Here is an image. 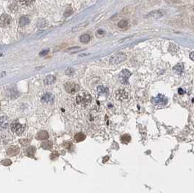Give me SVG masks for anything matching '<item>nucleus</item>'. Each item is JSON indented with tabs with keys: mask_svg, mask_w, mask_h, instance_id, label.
<instances>
[{
	"mask_svg": "<svg viewBox=\"0 0 194 193\" xmlns=\"http://www.w3.org/2000/svg\"><path fill=\"white\" fill-rule=\"evenodd\" d=\"M92 96L87 92H82L76 96V103L82 106H86L90 104Z\"/></svg>",
	"mask_w": 194,
	"mask_h": 193,
	"instance_id": "nucleus-1",
	"label": "nucleus"
},
{
	"mask_svg": "<svg viewBox=\"0 0 194 193\" xmlns=\"http://www.w3.org/2000/svg\"><path fill=\"white\" fill-rule=\"evenodd\" d=\"M47 53H48V51H43L42 52H41L40 53V55L41 56H42V55H44V54H47Z\"/></svg>",
	"mask_w": 194,
	"mask_h": 193,
	"instance_id": "nucleus-28",
	"label": "nucleus"
},
{
	"mask_svg": "<svg viewBox=\"0 0 194 193\" xmlns=\"http://www.w3.org/2000/svg\"><path fill=\"white\" fill-rule=\"evenodd\" d=\"M11 129L18 135H20L24 131V126L20 124L18 121H14L12 124H11Z\"/></svg>",
	"mask_w": 194,
	"mask_h": 193,
	"instance_id": "nucleus-4",
	"label": "nucleus"
},
{
	"mask_svg": "<svg viewBox=\"0 0 194 193\" xmlns=\"http://www.w3.org/2000/svg\"><path fill=\"white\" fill-rule=\"evenodd\" d=\"M5 73L4 72V73H0V77H2V76H3L4 75H5Z\"/></svg>",
	"mask_w": 194,
	"mask_h": 193,
	"instance_id": "nucleus-31",
	"label": "nucleus"
},
{
	"mask_svg": "<svg viewBox=\"0 0 194 193\" xmlns=\"http://www.w3.org/2000/svg\"><path fill=\"white\" fill-rule=\"evenodd\" d=\"M2 163L4 166H10V164H12V161L10 160H9V159H6V160H2Z\"/></svg>",
	"mask_w": 194,
	"mask_h": 193,
	"instance_id": "nucleus-25",
	"label": "nucleus"
},
{
	"mask_svg": "<svg viewBox=\"0 0 194 193\" xmlns=\"http://www.w3.org/2000/svg\"><path fill=\"white\" fill-rule=\"evenodd\" d=\"M191 59L192 60H193V52H191Z\"/></svg>",
	"mask_w": 194,
	"mask_h": 193,
	"instance_id": "nucleus-29",
	"label": "nucleus"
},
{
	"mask_svg": "<svg viewBox=\"0 0 194 193\" xmlns=\"http://www.w3.org/2000/svg\"><path fill=\"white\" fill-rule=\"evenodd\" d=\"M35 152H36V148L34 147H30L26 150V153H27L28 156H29V157H33Z\"/></svg>",
	"mask_w": 194,
	"mask_h": 193,
	"instance_id": "nucleus-21",
	"label": "nucleus"
},
{
	"mask_svg": "<svg viewBox=\"0 0 194 193\" xmlns=\"http://www.w3.org/2000/svg\"><path fill=\"white\" fill-rule=\"evenodd\" d=\"M20 152V150L16 146H10L7 150V154L9 156H15Z\"/></svg>",
	"mask_w": 194,
	"mask_h": 193,
	"instance_id": "nucleus-10",
	"label": "nucleus"
},
{
	"mask_svg": "<svg viewBox=\"0 0 194 193\" xmlns=\"http://www.w3.org/2000/svg\"><path fill=\"white\" fill-rule=\"evenodd\" d=\"M74 71L73 68H68L66 71H65V73L68 75H71L72 74H74Z\"/></svg>",
	"mask_w": 194,
	"mask_h": 193,
	"instance_id": "nucleus-26",
	"label": "nucleus"
},
{
	"mask_svg": "<svg viewBox=\"0 0 194 193\" xmlns=\"http://www.w3.org/2000/svg\"><path fill=\"white\" fill-rule=\"evenodd\" d=\"M131 73L128 70L125 69L123 70L121 73L118 75V79H119L120 82L123 84H126L128 82V79H129V77L130 76Z\"/></svg>",
	"mask_w": 194,
	"mask_h": 193,
	"instance_id": "nucleus-5",
	"label": "nucleus"
},
{
	"mask_svg": "<svg viewBox=\"0 0 194 193\" xmlns=\"http://www.w3.org/2000/svg\"><path fill=\"white\" fill-rule=\"evenodd\" d=\"M8 126V121L6 117H0V128H7Z\"/></svg>",
	"mask_w": 194,
	"mask_h": 193,
	"instance_id": "nucleus-13",
	"label": "nucleus"
},
{
	"mask_svg": "<svg viewBox=\"0 0 194 193\" xmlns=\"http://www.w3.org/2000/svg\"><path fill=\"white\" fill-rule=\"evenodd\" d=\"M55 100V96L51 93H45L42 96V101L46 104H52Z\"/></svg>",
	"mask_w": 194,
	"mask_h": 193,
	"instance_id": "nucleus-8",
	"label": "nucleus"
},
{
	"mask_svg": "<svg viewBox=\"0 0 194 193\" xmlns=\"http://www.w3.org/2000/svg\"><path fill=\"white\" fill-rule=\"evenodd\" d=\"M42 147L44 149L50 150L52 147V142L51 141H44L42 143Z\"/></svg>",
	"mask_w": 194,
	"mask_h": 193,
	"instance_id": "nucleus-17",
	"label": "nucleus"
},
{
	"mask_svg": "<svg viewBox=\"0 0 194 193\" xmlns=\"http://www.w3.org/2000/svg\"><path fill=\"white\" fill-rule=\"evenodd\" d=\"M118 27L121 29H127L128 27V21L126 20H121L119 23H118Z\"/></svg>",
	"mask_w": 194,
	"mask_h": 193,
	"instance_id": "nucleus-19",
	"label": "nucleus"
},
{
	"mask_svg": "<svg viewBox=\"0 0 194 193\" xmlns=\"http://www.w3.org/2000/svg\"><path fill=\"white\" fill-rule=\"evenodd\" d=\"M55 81V77L52 75H50L47 76L45 79H44V84L47 85L52 84Z\"/></svg>",
	"mask_w": 194,
	"mask_h": 193,
	"instance_id": "nucleus-14",
	"label": "nucleus"
},
{
	"mask_svg": "<svg viewBox=\"0 0 194 193\" xmlns=\"http://www.w3.org/2000/svg\"><path fill=\"white\" fill-rule=\"evenodd\" d=\"M179 94H183V91H182V89H179Z\"/></svg>",
	"mask_w": 194,
	"mask_h": 193,
	"instance_id": "nucleus-30",
	"label": "nucleus"
},
{
	"mask_svg": "<svg viewBox=\"0 0 194 193\" xmlns=\"http://www.w3.org/2000/svg\"><path fill=\"white\" fill-rule=\"evenodd\" d=\"M125 60H126V55L125 54H122V53H119V54H116L112 56L111 57L110 61L113 64H119L124 62Z\"/></svg>",
	"mask_w": 194,
	"mask_h": 193,
	"instance_id": "nucleus-7",
	"label": "nucleus"
},
{
	"mask_svg": "<svg viewBox=\"0 0 194 193\" xmlns=\"http://www.w3.org/2000/svg\"><path fill=\"white\" fill-rule=\"evenodd\" d=\"M115 96L118 100H125L128 98V93L124 89H119L116 92Z\"/></svg>",
	"mask_w": 194,
	"mask_h": 193,
	"instance_id": "nucleus-9",
	"label": "nucleus"
},
{
	"mask_svg": "<svg viewBox=\"0 0 194 193\" xmlns=\"http://www.w3.org/2000/svg\"><path fill=\"white\" fill-rule=\"evenodd\" d=\"M97 91H98V92H100V93H105V92H106L107 89L106 87H104V86H100L97 87Z\"/></svg>",
	"mask_w": 194,
	"mask_h": 193,
	"instance_id": "nucleus-24",
	"label": "nucleus"
},
{
	"mask_svg": "<svg viewBox=\"0 0 194 193\" xmlns=\"http://www.w3.org/2000/svg\"><path fill=\"white\" fill-rule=\"evenodd\" d=\"M183 68H184L183 65L181 63H179L174 67V71H175V72L178 73H181L183 71Z\"/></svg>",
	"mask_w": 194,
	"mask_h": 193,
	"instance_id": "nucleus-20",
	"label": "nucleus"
},
{
	"mask_svg": "<svg viewBox=\"0 0 194 193\" xmlns=\"http://www.w3.org/2000/svg\"><path fill=\"white\" fill-rule=\"evenodd\" d=\"M178 46L177 44H171L169 45V50L171 52H176L178 51Z\"/></svg>",
	"mask_w": 194,
	"mask_h": 193,
	"instance_id": "nucleus-23",
	"label": "nucleus"
},
{
	"mask_svg": "<svg viewBox=\"0 0 194 193\" xmlns=\"http://www.w3.org/2000/svg\"><path fill=\"white\" fill-rule=\"evenodd\" d=\"M86 138V136H85V134L82 132H79L77 134H76V135L74 136V139L76 142H80L84 141Z\"/></svg>",
	"mask_w": 194,
	"mask_h": 193,
	"instance_id": "nucleus-12",
	"label": "nucleus"
},
{
	"mask_svg": "<svg viewBox=\"0 0 194 193\" xmlns=\"http://www.w3.org/2000/svg\"><path fill=\"white\" fill-rule=\"evenodd\" d=\"M36 138L38 140H45L49 138V134L46 131H40L37 134Z\"/></svg>",
	"mask_w": 194,
	"mask_h": 193,
	"instance_id": "nucleus-11",
	"label": "nucleus"
},
{
	"mask_svg": "<svg viewBox=\"0 0 194 193\" xmlns=\"http://www.w3.org/2000/svg\"><path fill=\"white\" fill-rule=\"evenodd\" d=\"M12 22V18L9 15L4 14L0 17V26L2 28H6L10 25Z\"/></svg>",
	"mask_w": 194,
	"mask_h": 193,
	"instance_id": "nucleus-6",
	"label": "nucleus"
},
{
	"mask_svg": "<svg viewBox=\"0 0 194 193\" xmlns=\"http://www.w3.org/2000/svg\"><path fill=\"white\" fill-rule=\"evenodd\" d=\"M19 2L23 6L29 7L33 5V3L35 2V0H19Z\"/></svg>",
	"mask_w": 194,
	"mask_h": 193,
	"instance_id": "nucleus-16",
	"label": "nucleus"
},
{
	"mask_svg": "<svg viewBox=\"0 0 194 193\" xmlns=\"http://www.w3.org/2000/svg\"><path fill=\"white\" fill-rule=\"evenodd\" d=\"M28 142H28L26 139H20V143L21 144V145H26Z\"/></svg>",
	"mask_w": 194,
	"mask_h": 193,
	"instance_id": "nucleus-27",
	"label": "nucleus"
},
{
	"mask_svg": "<svg viewBox=\"0 0 194 193\" xmlns=\"http://www.w3.org/2000/svg\"><path fill=\"white\" fill-rule=\"evenodd\" d=\"M65 89L68 93L69 94H75L79 90V86L73 82H68L64 85Z\"/></svg>",
	"mask_w": 194,
	"mask_h": 193,
	"instance_id": "nucleus-3",
	"label": "nucleus"
},
{
	"mask_svg": "<svg viewBox=\"0 0 194 193\" xmlns=\"http://www.w3.org/2000/svg\"><path fill=\"white\" fill-rule=\"evenodd\" d=\"M121 140L123 143H128L131 140V137L129 134H124L121 138Z\"/></svg>",
	"mask_w": 194,
	"mask_h": 193,
	"instance_id": "nucleus-22",
	"label": "nucleus"
},
{
	"mask_svg": "<svg viewBox=\"0 0 194 193\" xmlns=\"http://www.w3.org/2000/svg\"><path fill=\"white\" fill-rule=\"evenodd\" d=\"M29 23V18H28V17L23 16V17H21V18H20V20H19V23H20V25L21 26H26V25H27Z\"/></svg>",
	"mask_w": 194,
	"mask_h": 193,
	"instance_id": "nucleus-18",
	"label": "nucleus"
},
{
	"mask_svg": "<svg viewBox=\"0 0 194 193\" xmlns=\"http://www.w3.org/2000/svg\"><path fill=\"white\" fill-rule=\"evenodd\" d=\"M152 103L156 105L164 106L166 105L168 103V100L164 95L163 94H159L157 96L152 99Z\"/></svg>",
	"mask_w": 194,
	"mask_h": 193,
	"instance_id": "nucleus-2",
	"label": "nucleus"
},
{
	"mask_svg": "<svg viewBox=\"0 0 194 193\" xmlns=\"http://www.w3.org/2000/svg\"><path fill=\"white\" fill-rule=\"evenodd\" d=\"M80 41H81V42L84 43V44L89 42V41H90V34H88V33H85V34L82 35L80 37Z\"/></svg>",
	"mask_w": 194,
	"mask_h": 193,
	"instance_id": "nucleus-15",
	"label": "nucleus"
}]
</instances>
